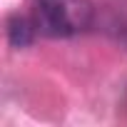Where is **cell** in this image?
I'll list each match as a JSON object with an SVG mask.
<instances>
[{
  "instance_id": "6da1fadb",
  "label": "cell",
  "mask_w": 127,
  "mask_h": 127,
  "mask_svg": "<svg viewBox=\"0 0 127 127\" xmlns=\"http://www.w3.org/2000/svg\"><path fill=\"white\" fill-rule=\"evenodd\" d=\"M30 18L40 35L75 37L92 25V0H30Z\"/></svg>"
},
{
  "instance_id": "7a4b0ae2",
  "label": "cell",
  "mask_w": 127,
  "mask_h": 127,
  "mask_svg": "<svg viewBox=\"0 0 127 127\" xmlns=\"http://www.w3.org/2000/svg\"><path fill=\"white\" fill-rule=\"evenodd\" d=\"M5 32H8V42L13 45V47H28L32 40H35V32H37V28H35V20L30 18V15H20V13H15V15H10L8 18V23H5Z\"/></svg>"
}]
</instances>
